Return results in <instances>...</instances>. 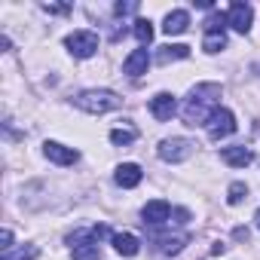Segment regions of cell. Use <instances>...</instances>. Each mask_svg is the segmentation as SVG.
<instances>
[{
    "label": "cell",
    "instance_id": "4316f807",
    "mask_svg": "<svg viewBox=\"0 0 260 260\" xmlns=\"http://www.w3.org/2000/svg\"><path fill=\"white\" fill-rule=\"evenodd\" d=\"M233 236H236V239H245V242H248V230H245V226H236V233H233Z\"/></svg>",
    "mask_w": 260,
    "mask_h": 260
},
{
    "label": "cell",
    "instance_id": "e0dca14e",
    "mask_svg": "<svg viewBox=\"0 0 260 260\" xmlns=\"http://www.w3.org/2000/svg\"><path fill=\"white\" fill-rule=\"evenodd\" d=\"M37 257H40L37 245H22V248H13V251L0 254V260H37Z\"/></svg>",
    "mask_w": 260,
    "mask_h": 260
},
{
    "label": "cell",
    "instance_id": "d4e9b609",
    "mask_svg": "<svg viewBox=\"0 0 260 260\" xmlns=\"http://www.w3.org/2000/svg\"><path fill=\"white\" fill-rule=\"evenodd\" d=\"M0 248H4V251H13V233H10V230L0 233Z\"/></svg>",
    "mask_w": 260,
    "mask_h": 260
},
{
    "label": "cell",
    "instance_id": "5b68a950",
    "mask_svg": "<svg viewBox=\"0 0 260 260\" xmlns=\"http://www.w3.org/2000/svg\"><path fill=\"white\" fill-rule=\"evenodd\" d=\"M236 132V116L230 107H217L208 119V138L211 141H220V138H230Z\"/></svg>",
    "mask_w": 260,
    "mask_h": 260
},
{
    "label": "cell",
    "instance_id": "ba28073f",
    "mask_svg": "<svg viewBox=\"0 0 260 260\" xmlns=\"http://www.w3.org/2000/svg\"><path fill=\"white\" fill-rule=\"evenodd\" d=\"M175 110H178V101H175L172 92H159V95L150 98V113H153L159 122H169V119L175 116Z\"/></svg>",
    "mask_w": 260,
    "mask_h": 260
},
{
    "label": "cell",
    "instance_id": "9a60e30c",
    "mask_svg": "<svg viewBox=\"0 0 260 260\" xmlns=\"http://www.w3.org/2000/svg\"><path fill=\"white\" fill-rule=\"evenodd\" d=\"M187 25H190V13H187V10H175V13H169V16H166L162 31L172 37V34H184V31H187Z\"/></svg>",
    "mask_w": 260,
    "mask_h": 260
},
{
    "label": "cell",
    "instance_id": "7c38bea8",
    "mask_svg": "<svg viewBox=\"0 0 260 260\" xmlns=\"http://www.w3.org/2000/svg\"><path fill=\"white\" fill-rule=\"evenodd\" d=\"M116 184L119 187H125V190H132V187H138L141 184V178H144V172H141V166H135V162H122L119 169H116Z\"/></svg>",
    "mask_w": 260,
    "mask_h": 260
},
{
    "label": "cell",
    "instance_id": "484cf974",
    "mask_svg": "<svg viewBox=\"0 0 260 260\" xmlns=\"http://www.w3.org/2000/svg\"><path fill=\"white\" fill-rule=\"evenodd\" d=\"M43 10L52 13V16H64V13H71V7H52V4H43Z\"/></svg>",
    "mask_w": 260,
    "mask_h": 260
},
{
    "label": "cell",
    "instance_id": "f1b7e54d",
    "mask_svg": "<svg viewBox=\"0 0 260 260\" xmlns=\"http://www.w3.org/2000/svg\"><path fill=\"white\" fill-rule=\"evenodd\" d=\"M254 74H260V64H254Z\"/></svg>",
    "mask_w": 260,
    "mask_h": 260
},
{
    "label": "cell",
    "instance_id": "8fae6325",
    "mask_svg": "<svg viewBox=\"0 0 260 260\" xmlns=\"http://www.w3.org/2000/svg\"><path fill=\"white\" fill-rule=\"evenodd\" d=\"M220 159H223L226 166H233V169H245V166L254 162V153H251L248 147L236 144V147H223V150H220Z\"/></svg>",
    "mask_w": 260,
    "mask_h": 260
},
{
    "label": "cell",
    "instance_id": "9c48e42d",
    "mask_svg": "<svg viewBox=\"0 0 260 260\" xmlns=\"http://www.w3.org/2000/svg\"><path fill=\"white\" fill-rule=\"evenodd\" d=\"M43 153H46V159L55 162V166H74V162L80 159V153H77L74 147H64V144H58V141H46V144H43Z\"/></svg>",
    "mask_w": 260,
    "mask_h": 260
},
{
    "label": "cell",
    "instance_id": "603a6c76",
    "mask_svg": "<svg viewBox=\"0 0 260 260\" xmlns=\"http://www.w3.org/2000/svg\"><path fill=\"white\" fill-rule=\"evenodd\" d=\"M245 196H248V184H245V181H233L230 190H226V202H230V205H239Z\"/></svg>",
    "mask_w": 260,
    "mask_h": 260
},
{
    "label": "cell",
    "instance_id": "7a4b0ae2",
    "mask_svg": "<svg viewBox=\"0 0 260 260\" xmlns=\"http://www.w3.org/2000/svg\"><path fill=\"white\" fill-rule=\"evenodd\" d=\"M74 104L86 113H110L122 104V98L110 89H86V92L74 95Z\"/></svg>",
    "mask_w": 260,
    "mask_h": 260
},
{
    "label": "cell",
    "instance_id": "83f0119b",
    "mask_svg": "<svg viewBox=\"0 0 260 260\" xmlns=\"http://www.w3.org/2000/svg\"><path fill=\"white\" fill-rule=\"evenodd\" d=\"M254 223H257V230H260V208L254 211Z\"/></svg>",
    "mask_w": 260,
    "mask_h": 260
},
{
    "label": "cell",
    "instance_id": "44dd1931",
    "mask_svg": "<svg viewBox=\"0 0 260 260\" xmlns=\"http://www.w3.org/2000/svg\"><path fill=\"white\" fill-rule=\"evenodd\" d=\"M202 49L205 52H220V49H226V31H220V34H205V40H202Z\"/></svg>",
    "mask_w": 260,
    "mask_h": 260
},
{
    "label": "cell",
    "instance_id": "7402d4cb",
    "mask_svg": "<svg viewBox=\"0 0 260 260\" xmlns=\"http://www.w3.org/2000/svg\"><path fill=\"white\" fill-rule=\"evenodd\" d=\"M135 138H138V135H135V128H113V132H110V141H113L116 147H128Z\"/></svg>",
    "mask_w": 260,
    "mask_h": 260
},
{
    "label": "cell",
    "instance_id": "2e32d148",
    "mask_svg": "<svg viewBox=\"0 0 260 260\" xmlns=\"http://www.w3.org/2000/svg\"><path fill=\"white\" fill-rule=\"evenodd\" d=\"M181 58H190V46H184V43H175V46H159V52H156V61H159V64L181 61Z\"/></svg>",
    "mask_w": 260,
    "mask_h": 260
},
{
    "label": "cell",
    "instance_id": "ac0fdd59",
    "mask_svg": "<svg viewBox=\"0 0 260 260\" xmlns=\"http://www.w3.org/2000/svg\"><path fill=\"white\" fill-rule=\"evenodd\" d=\"M74 260H101V245L98 242H80L74 248Z\"/></svg>",
    "mask_w": 260,
    "mask_h": 260
},
{
    "label": "cell",
    "instance_id": "d6986e66",
    "mask_svg": "<svg viewBox=\"0 0 260 260\" xmlns=\"http://www.w3.org/2000/svg\"><path fill=\"white\" fill-rule=\"evenodd\" d=\"M230 22H226V13H220V10H214L208 19H205V34H220L223 28H226Z\"/></svg>",
    "mask_w": 260,
    "mask_h": 260
},
{
    "label": "cell",
    "instance_id": "ffe728a7",
    "mask_svg": "<svg viewBox=\"0 0 260 260\" xmlns=\"http://www.w3.org/2000/svg\"><path fill=\"white\" fill-rule=\"evenodd\" d=\"M135 37H138V43L141 46H147L150 40H153V25H150V19H135Z\"/></svg>",
    "mask_w": 260,
    "mask_h": 260
},
{
    "label": "cell",
    "instance_id": "cb8c5ba5",
    "mask_svg": "<svg viewBox=\"0 0 260 260\" xmlns=\"http://www.w3.org/2000/svg\"><path fill=\"white\" fill-rule=\"evenodd\" d=\"M113 13L116 16H132V13H138V4H116Z\"/></svg>",
    "mask_w": 260,
    "mask_h": 260
},
{
    "label": "cell",
    "instance_id": "277c9868",
    "mask_svg": "<svg viewBox=\"0 0 260 260\" xmlns=\"http://www.w3.org/2000/svg\"><path fill=\"white\" fill-rule=\"evenodd\" d=\"M193 150H196V141H190V138H166L159 144V159L162 162H184L193 156Z\"/></svg>",
    "mask_w": 260,
    "mask_h": 260
},
{
    "label": "cell",
    "instance_id": "6da1fadb",
    "mask_svg": "<svg viewBox=\"0 0 260 260\" xmlns=\"http://www.w3.org/2000/svg\"><path fill=\"white\" fill-rule=\"evenodd\" d=\"M220 98V83H199L190 98L184 101V122L187 125H208L211 113L217 110Z\"/></svg>",
    "mask_w": 260,
    "mask_h": 260
},
{
    "label": "cell",
    "instance_id": "5bb4252c",
    "mask_svg": "<svg viewBox=\"0 0 260 260\" xmlns=\"http://www.w3.org/2000/svg\"><path fill=\"white\" fill-rule=\"evenodd\" d=\"M187 233H175V236H153V245L162 251V254H178L184 245H187Z\"/></svg>",
    "mask_w": 260,
    "mask_h": 260
},
{
    "label": "cell",
    "instance_id": "4fadbf2b",
    "mask_svg": "<svg viewBox=\"0 0 260 260\" xmlns=\"http://www.w3.org/2000/svg\"><path fill=\"white\" fill-rule=\"evenodd\" d=\"M113 248H116V254H122V257H135V254L141 251V242H138V236H132V233H113Z\"/></svg>",
    "mask_w": 260,
    "mask_h": 260
},
{
    "label": "cell",
    "instance_id": "8992f818",
    "mask_svg": "<svg viewBox=\"0 0 260 260\" xmlns=\"http://www.w3.org/2000/svg\"><path fill=\"white\" fill-rule=\"evenodd\" d=\"M226 22H230L233 31L248 34V31H251V22H254V7H251V4H242V0H236V4L230 7V13H226Z\"/></svg>",
    "mask_w": 260,
    "mask_h": 260
},
{
    "label": "cell",
    "instance_id": "30bf717a",
    "mask_svg": "<svg viewBox=\"0 0 260 260\" xmlns=\"http://www.w3.org/2000/svg\"><path fill=\"white\" fill-rule=\"evenodd\" d=\"M147 68H150V52L141 46V49H132L128 52V58L122 61V74H128V77H141V74H147Z\"/></svg>",
    "mask_w": 260,
    "mask_h": 260
},
{
    "label": "cell",
    "instance_id": "3957f363",
    "mask_svg": "<svg viewBox=\"0 0 260 260\" xmlns=\"http://www.w3.org/2000/svg\"><path fill=\"white\" fill-rule=\"evenodd\" d=\"M64 46H68V52L74 58H92L98 52V34H92V31H74V34L64 37Z\"/></svg>",
    "mask_w": 260,
    "mask_h": 260
},
{
    "label": "cell",
    "instance_id": "52a82bcc",
    "mask_svg": "<svg viewBox=\"0 0 260 260\" xmlns=\"http://www.w3.org/2000/svg\"><path fill=\"white\" fill-rule=\"evenodd\" d=\"M141 217H144V226H162L172 217V205L166 199H153L141 208Z\"/></svg>",
    "mask_w": 260,
    "mask_h": 260
}]
</instances>
